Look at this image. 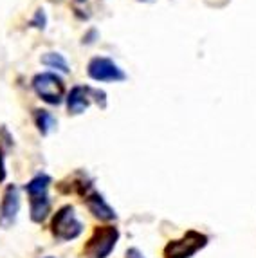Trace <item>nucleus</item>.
Here are the masks:
<instances>
[{"label":"nucleus","mask_w":256,"mask_h":258,"mask_svg":"<svg viewBox=\"0 0 256 258\" xmlns=\"http://www.w3.org/2000/svg\"><path fill=\"white\" fill-rule=\"evenodd\" d=\"M119 229L112 224L96 226L83 245V258H108L119 242Z\"/></svg>","instance_id":"1"},{"label":"nucleus","mask_w":256,"mask_h":258,"mask_svg":"<svg viewBox=\"0 0 256 258\" xmlns=\"http://www.w3.org/2000/svg\"><path fill=\"white\" fill-rule=\"evenodd\" d=\"M51 235L60 242H73L76 238L81 237V233L85 229L83 222L78 219L76 210L71 204H65V206L58 208L56 213L51 219Z\"/></svg>","instance_id":"2"},{"label":"nucleus","mask_w":256,"mask_h":258,"mask_svg":"<svg viewBox=\"0 0 256 258\" xmlns=\"http://www.w3.org/2000/svg\"><path fill=\"white\" fill-rule=\"evenodd\" d=\"M209 242V237L201 231L189 229L177 240H170L164 249L162 256L164 258H193L201 249H204Z\"/></svg>","instance_id":"3"},{"label":"nucleus","mask_w":256,"mask_h":258,"mask_svg":"<svg viewBox=\"0 0 256 258\" xmlns=\"http://www.w3.org/2000/svg\"><path fill=\"white\" fill-rule=\"evenodd\" d=\"M67 101V110L69 114L73 116H80L87 108L90 107V103L94 101L98 103L101 108H107V94L99 89H94V87L89 85H76L71 89V92L65 98Z\"/></svg>","instance_id":"4"},{"label":"nucleus","mask_w":256,"mask_h":258,"mask_svg":"<svg viewBox=\"0 0 256 258\" xmlns=\"http://www.w3.org/2000/svg\"><path fill=\"white\" fill-rule=\"evenodd\" d=\"M33 91L42 101L49 105H60L65 99V83L54 73H40L33 78Z\"/></svg>","instance_id":"5"},{"label":"nucleus","mask_w":256,"mask_h":258,"mask_svg":"<svg viewBox=\"0 0 256 258\" xmlns=\"http://www.w3.org/2000/svg\"><path fill=\"white\" fill-rule=\"evenodd\" d=\"M87 74L99 83H119L126 80L124 71L107 56H94L87 65Z\"/></svg>","instance_id":"6"},{"label":"nucleus","mask_w":256,"mask_h":258,"mask_svg":"<svg viewBox=\"0 0 256 258\" xmlns=\"http://www.w3.org/2000/svg\"><path fill=\"white\" fill-rule=\"evenodd\" d=\"M81 201H83V204H85L87 210L92 213L94 219L101 220V222H112V220L117 219L115 210L107 203V201H105V197H103L101 194L96 191V189L89 191V194L81 199Z\"/></svg>","instance_id":"7"},{"label":"nucleus","mask_w":256,"mask_h":258,"mask_svg":"<svg viewBox=\"0 0 256 258\" xmlns=\"http://www.w3.org/2000/svg\"><path fill=\"white\" fill-rule=\"evenodd\" d=\"M20 204L22 201L18 188L15 184H8V188L4 189V195H2V203H0V220L6 226H11L17 220Z\"/></svg>","instance_id":"8"},{"label":"nucleus","mask_w":256,"mask_h":258,"mask_svg":"<svg viewBox=\"0 0 256 258\" xmlns=\"http://www.w3.org/2000/svg\"><path fill=\"white\" fill-rule=\"evenodd\" d=\"M58 189H60V194H63V195L76 194L83 199L89 191L94 189V184H92V179H89L87 173L76 172L74 175H69L65 181L58 182Z\"/></svg>","instance_id":"9"},{"label":"nucleus","mask_w":256,"mask_h":258,"mask_svg":"<svg viewBox=\"0 0 256 258\" xmlns=\"http://www.w3.org/2000/svg\"><path fill=\"white\" fill-rule=\"evenodd\" d=\"M52 184L51 175L47 173H36V175L31 179L26 184V194L29 199H36V197H45L49 195V188Z\"/></svg>","instance_id":"10"},{"label":"nucleus","mask_w":256,"mask_h":258,"mask_svg":"<svg viewBox=\"0 0 256 258\" xmlns=\"http://www.w3.org/2000/svg\"><path fill=\"white\" fill-rule=\"evenodd\" d=\"M49 213H51V199H49V195L29 199V217L34 224L45 222Z\"/></svg>","instance_id":"11"},{"label":"nucleus","mask_w":256,"mask_h":258,"mask_svg":"<svg viewBox=\"0 0 256 258\" xmlns=\"http://www.w3.org/2000/svg\"><path fill=\"white\" fill-rule=\"evenodd\" d=\"M33 121H34V125H36V128H38V132L42 134V136H49V134L56 128V125H58L56 117L52 116L49 110H45V108H34L33 110Z\"/></svg>","instance_id":"12"},{"label":"nucleus","mask_w":256,"mask_h":258,"mask_svg":"<svg viewBox=\"0 0 256 258\" xmlns=\"http://www.w3.org/2000/svg\"><path fill=\"white\" fill-rule=\"evenodd\" d=\"M40 61H42L45 67H49V69L60 71V73H63V74L71 73V67H69L67 60H65L63 54H60V52H45V54L40 58Z\"/></svg>","instance_id":"13"},{"label":"nucleus","mask_w":256,"mask_h":258,"mask_svg":"<svg viewBox=\"0 0 256 258\" xmlns=\"http://www.w3.org/2000/svg\"><path fill=\"white\" fill-rule=\"evenodd\" d=\"M45 24H47V17H45V11L43 9H36L34 17L31 18L29 26L36 27V29H45Z\"/></svg>","instance_id":"14"},{"label":"nucleus","mask_w":256,"mask_h":258,"mask_svg":"<svg viewBox=\"0 0 256 258\" xmlns=\"http://www.w3.org/2000/svg\"><path fill=\"white\" fill-rule=\"evenodd\" d=\"M6 175H8V170H6V152L4 147L0 145V184L6 181Z\"/></svg>","instance_id":"15"},{"label":"nucleus","mask_w":256,"mask_h":258,"mask_svg":"<svg viewBox=\"0 0 256 258\" xmlns=\"http://www.w3.org/2000/svg\"><path fill=\"white\" fill-rule=\"evenodd\" d=\"M124 258H145V254L137 249V247H130V249H126V253H124Z\"/></svg>","instance_id":"16"},{"label":"nucleus","mask_w":256,"mask_h":258,"mask_svg":"<svg viewBox=\"0 0 256 258\" xmlns=\"http://www.w3.org/2000/svg\"><path fill=\"white\" fill-rule=\"evenodd\" d=\"M139 2H154V0H139Z\"/></svg>","instance_id":"17"},{"label":"nucleus","mask_w":256,"mask_h":258,"mask_svg":"<svg viewBox=\"0 0 256 258\" xmlns=\"http://www.w3.org/2000/svg\"><path fill=\"white\" fill-rule=\"evenodd\" d=\"M45 258H54V256H45Z\"/></svg>","instance_id":"18"},{"label":"nucleus","mask_w":256,"mask_h":258,"mask_svg":"<svg viewBox=\"0 0 256 258\" xmlns=\"http://www.w3.org/2000/svg\"><path fill=\"white\" fill-rule=\"evenodd\" d=\"M76 2H78V0H76Z\"/></svg>","instance_id":"19"}]
</instances>
